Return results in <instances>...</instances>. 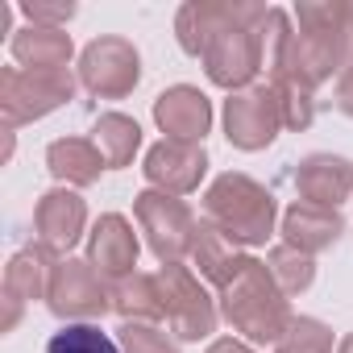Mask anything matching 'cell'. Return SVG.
Returning a JSON list of instances; mask_svg holds the SVG:
<instances>
[{"instance_id": "6da1fadb", "label": "cell", "mask_w": 353, "mask_h": 353, "mask_svg": "<svg viewBox=\"0 0 353 353\" xmlns=\"http://www.w3.org/2000/svg\"><path fill=\"white\" fill-rule=\"evenodd\" d=\"M46 353H121V345L100 324H67L46 341Z\"/></svg>"}]
</instances>
